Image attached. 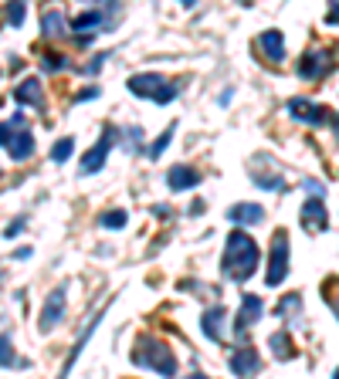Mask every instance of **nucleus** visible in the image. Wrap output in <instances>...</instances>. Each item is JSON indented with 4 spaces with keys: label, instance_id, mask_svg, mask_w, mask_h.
<instances>
[{
    "label": "nucleus",
    "instance_id": "nucleus-1",
    "mask_svg": "<svg viewBox=\"0 0 339 379\" xmlns=\"http://www.w3.org/2000/svg\"><path fill=\"white\" fill-rule=\"evenodd\" d=\"M258 261H262V251H258V244L251 241V234L231 230L228 247H224V264H221L224 278L241 285V281H248L251 274L258 271Z\"/></svg>",
    "mask_w": 339,
    "mask_h": 379
},
{
    "label": "nucleus",
    "instance_id": "nucleus-2",
    "mask_svg": "<svg viewBox=\"0 0 339 379\" xmlns=\"http://www.w3.org/2000/svg\"><path fill=\"white\" fill-rule=\"evenodd\" d=\"M133 363L143 366V369H153L160 376H177V356L160 339H139L136 352H133Z\"/></svg>",
    "mask_w": 339,
    "mask_h": 379
},
{
    "label": "nucleus",
    "instance_id": "nucleus-3",
    "mask_svg": "<svg viewBox=\"0 0 339 379\" xmlns=\"http://www.w3.org/2000/svg\"><path fill=\"white\" fill-rule=\"evenodd\" d=\"M129 91H133V95H143V98H153L156 106H170V102L177 98L180 85L150 72V75H133L129 78Z\"/></svg>",
    "mask_w": 339,
    "mask_h": 379
},
{
    "label": "nucleus",
    "instance_id": "nucleus-4",
    "mask_svg": "<svg viewBox=\"0 0 339 379\" xmlns=\"http://www.w3.org/2000/svg\"><path fill=\"white\" fill-rule=\"evenodd\" d=\"M336 68V47H329V45H316V47H309L306 55L299 58V78L302 81H323L329 72Z\"/></svg>",
    "mask_w": 339,
    "mask_h": 379
},
{
    "label": "nucleus",
    "instance_id": "nucleus-5",
    "mask_svg": "<svg viewBox=\"0 0 339 379\" xmlns=\"http://www.w3.org/2000/svg\"><path fill=\"white\" fill-rule=\"evenodd\" d=\"M285 274H289V234H285V230H275L272 254H268V274H265L268 288H278V285L285 281Z\"/></svg>",
    "mask_w": 339,
    "mask_h": 379
},
{
    "label": "nucleus",
    "instance_id": "nucleus-6",
    "mask_svg": "<svg viewBox=\"0 0 339 379\" xmlns=\"http://www.w3.org/2000/svg\"><path fill=\"white\" fill-rule=\"evenodd\" d=\"M116 139H119V129L106 125V129H102V136H99V142L85 152V159H82V173H99V169L106 166V156H109V149L116 146Z\"/></svg>",
    "mask_w": 339,
    "mask_h": 379
},
{
    "label": "nucleus",
    "instance_id": "nucleus-7",
    "mask_svg": "<svg viewBox=\"0 0 339 379\" xmlns=\"http://www.w3.org/2000/svg\"><path fill=\"white\" fill-rule=\"evenodd\" d=\"M65 305H68V295H65V285H62V288L51 291L45 298V305H41V319H38V329H41V332L58 329V322L65 319Z\"/></svg>",
    "mask_w": 339,
    "mask_h": 379
},
{
    "label": "nucleus",
    "instance_id": "nucleus-8",
    "mask_svg": "<svg viewBox=\"0 0 339 379\" xmlns=\"http://www.w3.org/2000/svg\"><path fill=\"white\" fill-rule=\"evenodd\" d=\"M289 115L299 122H306V125H326V119H329L326 106L309 102V98H292V102H289Z\"/></svg>",
    "mask_w": 339,
    "mask_h": 379
},
{
    "label": "nucleus",
    "instance_id": "nucleus-9",
    "mask_svg": "<svg viewBox=\"0 0 339 379\" xmlns=\"http://www.w3.org/2000/svg\"><path fill=\"white\" fill-rule=\"evenodd\" d=\"M329 227V213L323 207V197H309V203L302 207V230L306 234H323Z\"/></svg>",
    "mask_w": 339,
    "mask_h": 379
},
{
    "label": "nucleus",
    "instance_id": "nucleus-10",
    "mask_svg": "<svg viewBox=\"0 0 339 379\" xmlns=\"http://www.w3.org/2000/svg\"><path fill=\"white\" fill-rule=\"evenodd\" d=\"M265 315V302L258 298V295H245L241 298V312H238V319H234V332L238 335H245L255 322Z\"/></svg>",
    "mask_w": 339,
    "mask_h": 379
},
{
    "label": "nucleus",
    "instance_id": "nucleus-11",
    "mask_svg": "<svg viewBox=\"0 0 339 379\" xmlns=\"http://www.w3.org/2000/svg\"><path fill=\"white\" fill-rule=\"evenodd\" d=\"M231 373L234 376H255V373H262V356H258V349H251V346L234 349L231 352Z\"/></svg>",
    "mask_w": 339,
    "mask_h": 379
},
{
    "label": "nucleus",
    "instance_id": "nucleus-12",
    "mask_svg": "<svg viewBox=\"0 0 339 379\" xmlns=\"http://www.w3.org/2000/svg\"><path fill=\"white\" fill-rule=\"evenodd\" d=\"M7 152H11V159H14V163H24V159L34 152V132H31V129H24V125H17V132L11 129Z\"/></svg>",
    "mask_w": 339,
    "mask_h": 379
},
{
    "label": "nucleus",
    "instance_id": "nucleus-13",
    "mask_svg": "<svg viewBox=\"0 0 339 379\" xmlns=\"http://www.w3.org/2000/svg\"><path fill=\"white\" fill-rule=\"evenodd\" d=\"M167 183L173 193H180V190H194V186H201V169L187 166V163H177V166L167 173Z\"/></svg>",
    "mask_w": 339,
    "mask_h": 379
},
{
    "label": "nucleus",
    "instance_id": "nucleus-14",
    "mask_svg": "<svg viewBox=\"0 0 339 379\" xmlns=\"http://www.w3.org/2000/svg\"><path fill=\"white\" fill-rule=\"evenodd\" d=\"M258 51L265 55V61L282 64L285 61V38H282V30H265L262 38H258Z\"/></svg>",
    "mask_w": 339,
    "mask_h": 379
},
{
    "label": "nucleus",
    "instance_id": "nucleus-15",
    "mask_svg": "<svg viewBox=\"0 0 339 379\" xmlns=\"http://www.w3.org/2000/svg\"><path fill=\"white\" fill-rule=\"evenodd\" d=\"M224 319H228V308L224 305H214V308H207L201 319V332L211 339V342H221V335H224Z\"/></svg>",
    "mask_w": 339,
    "mask_h": 379
},
{
    "label": "nucleus",
    "instance_id": "nucleus-16",
    "mask_svg": "<svg viewBox=\"0 0 339 379\" xmlns=\"http://www.w3.org/2000/svg\"><path fill=\"white\" fill-rule=\"evenodd\" d=\"M228 220L238 224V227H251V224H262L265 220V210L258 203H234L231 210H228Z\"/></svg>",
    "mask_w": 339,
    "mask_h": 379
},
{
    "label": "nucleus",
    "instance_id": "nucleus-17",
    "mask_svg": "<svg viewBox=\"0 0 339 379\" xmlns=\"http://www.w3.org/2000/svg\"><path fill=\"white\" fill-rule=\"evenodd\" d=\"M68 34V21H65V14L58 11V7H48L45 14H41V38H65Z\"/></svg>",
    "mask_w": 339,
    "mask_h": 379
},
{
    "label": "nucleus",
    "instance_id": "nucleus-18",
    "mask_svg": "<svg viewBox=\"0 0 339 379\" xmlns=\"http://www.w3.org/2000/svg\"><path fill=\"white\" fill-rule=\"evenodd\" d=\"M14 98L21 106L41 108V78H24V81L14 89Z\"/></svg>",
    "mask_w": 339,
    "mask_h": 379
},
{
    "label": "nucleus",
    "instance_id": "nucleus-19",
    "mask_svg": "<svg viewBox=\"0 0 339 379\" xmlns=\"http://www.w3.org/2000/svg\"><path fill=\"white\" fill-rule=\"evenodd\" d=\"M106 312H109V305L106 308H99V312H95V319H89V329H85V332L78 335V342H75V349H72V356H68V363H65V376H68V373H72V366H75V359H78V352L85 349V342H89V335L95 332V329H99V322L106 319Z\"/></svg>",
    "mask_w": 339,
    "mask_h": 379
},
{
    "label": "nucleus",
    "instance_id": "nucleus-20",
    "mask_svg": "<svg viewBox=\"0 0 339 379\" xmlns=\"http://www.w3.org/2000/svg\"><path fill=\"white\" fill-rule=\"evenodd\" d=\"M251 176H255V183H258L262 190H285V180H282L278 173H268V169H265V156H258V166L251 169Z\"/></svg>",
    "mask_w": 339,
    "mask_h": 379
},
{
    "label": "nucleus",
    "instance_id": "nucleus-21",
    "mask_svg": "<svg viewBox=\"0 0 339 379\" xmlns=\"http://www.w3.org/2000/svg\"><path fill=\"white\" fill-rule=\"evenodd\" d=\"M268 349L275 352V359H295V342L289 332H275L268 339Z\"/></svg>",
    "mask_w": 339,
    "mask_h": 379
},
{
    "label": "nucleus",
    "instance_id": "nucleus-22",
    "mask_svg": "<svg viewBox=\"0 0 339 379\" xmlns=\"http://www.w3.org/2000/svg\"><path fill=\"white\" fill-rule=\"evenodd\" d=\"M99 24H106V17L99 14V11H85V14H78L68 28L78 30V34H85V30H99Z\"/></svg>",
    "mask_w": 339,
    "mask_h": 379
},
{
    "label": "nucleus",
    "instance_id": "nucleus-23",
    "mask_svg": "<svg viewBox=\"0 0 339 379\" xmlns=\"http://www.w3.org/2000/svg\"><path fill=\"white\" fill-rule=\"evenodd\" d=\"M14 366H28L24 359H17L11 335H0V369H14Z\"/></svg>",
    "mask_w": 339,
    "mask_h": 379
},
{
    "label": "nucleus",
    "instance_id": "nucleus-24",
    "mask_svg": "<svg viewBox=\"0 0 339 379\" xmlns=\"http://www.w3.org/2000/svg\"><path fill=\"white\" fill-rule=\"evenodd\" d=\"M99 224L106 230H119V227H126L129 224V213L126 210H106L102 217H99Z\"/></svg>",
    "mask_w": 339,
    "mask_h": 379
},
{
    "label": "nucleus",
    "instance_id": "nucleus-25",
    "mask_svg": "<svg viewBox=\"0 0 339 379\" xmlns=\"http://www.w3.org/2000/svg\"><path fill=\"white\" fill-rule=\"evenodd\" d=\"M72 152H75V139H58V142L51 146V159H55V163H68Z\"/></svg>",
    "mask_w": 339,
    "mask_h": 379
},
{
    "label": "nucleus",
    "instance_id": "nucleus-26",
    "mask_svg": "<svg viewBox=\"0 0 339 379\" xmlns=\"http://www.w3.org/2000/svg\"><path fill=\"white\" fill-rule=\"evenodd\" d=\"M24 11H28L24 0H11V4H7V24H11V28H21V24H24Z\"/></svg>",
    "mask_w": 339,
    "mask_h": 379
},
{
    "label": "nucleus",
    "instance_id": "nucleus-27",
    "mask_svg": "<svg viewBox=\"0 0 339 379\" xmlns=\"http://www.w3.org/2000/svg\"><path fill=\"white\" fill-rule=\"evenodd\" d=\"M323 295H326V302H329V308L336 312V319H339V278H329L323 285Z\"/></svg>",
    "mask_w": 339,
    "mask_h": 379
},
{
    "label": "nucleus",
    "instance_id": "nucleus-28",
    "mask_svg": "<svg viewBox=\"0 0 339 379\" xmlns=\"http://www.w3.org/2000/svg\"><path fill=\"white\" fill-rule=\"evenodd\" d=\"M173 132H177V125H170L167 132H163V136H160V139L153 142V146H150V159H160V156H163V149L170 146V139H173Z\"/></svg>",
    "mask_w": 339,
    "mask_h": 379
},
{
    "label": "nucleus",
    "instance_id": "nucleus-29",
    "mask_svg": "<svg viewBox=\"0 0 339 379\" xmlns=\"http://www.w3.org/2000/svg\"><path fill=\"white\" fill-rule=\"evenodd\" d=\"M299 308H302V298H299V295H289V298H282V302H278V315H282V319H289V315H295Z\"/></svg>",
    "mask_w": 339,
    "mask_h": 379
},
{
    "label": "nucleus",
    "instance_id": "nucleus-30",
    "mask_svg": "<svg viewBox=\"0 0 339 379\" xmlns=\"http://www.w3.org/2000/svg\"><path fill=\"white\" fill-rule=\"evenodd\" d=\"M65 64H68V58H62V55H48V58H45L48 72H58V68H65Z\"/></svg>",
    "mask_w": 339,
    "mask_h": 379
},
{
    "label": "nucleus",
    "instance_id": "nucleus-31",
    "mask_svg": "<svg viewBox=\"0 0 339 379\" xmlns=\"http://www.w3.org/2000/svg\"><path fill=\"white\" fill-rule=\"evenodd\" d=\"M302 186H306L309 197H323V183H319V180H306Z\"/></svg>",
    "mask_w": 339,
    "mask_h": 379
},
{
    "label": "nucleus",
    "instance_id": "nucleus-32",
    "mask_svg": "<svg viewBox=\"0 0 339 379\" xmlns=\"http://www.w3.org/2000/svg\"><path fill=\"white\" fill-rule=\"evenodd\" d=\"M24 224H28V220L21 217V220H14V224H7V230H4V234H7V237H17V234L24 230Z\"/></svg>",
    "mask_w": 339,
    "mask_h": 379
},
{
    "label": "nucleus",
    "instance_id": "nucleus-33",
    "mask_svg": "<svg viewBox=\"0 0 339 379\" xmlns=\"http://www.w3.org/2000/svg\"><path fill=\"white\" fill-rule=\"evenodd\" d=\"M326 24H339V0H329V17Z\"/></svg>",
    "mask_w": 339,
    "mask_h": 379
},
{
    "label": "nucleus",
    "instance_id": "nucleus-34",
    "mask_svg": "<svg viewBox=\"0 0 339 379\" xmlns=\"http://www.w3.org/2000/svg\"><path fill=\"white\" fill-rule=\"evenodd\" d=\"M89 98H99V89H82L75 95V102H89Z\"/></svg>",
    "mask_w": 339,
    "mask_h": 379
},
{
    "label": "nucleus",
    "instance_id": "nucleus-35",
    "mask_svg": "<svg viewBox=\"0 0 339 379\" xmlns=\"http://www.w3.org/2000/svg\"><path fill=\"white\" fill-rule=\"evenodd\" d=\"M11 129H14L11 122H0V146H7V139H11Z\"/></svg>",
    "mask_w": 339,
    "mask_h": 379
},
{
    "label": "nucleus",
    "instance_id": "nucleus-36",
    "mask_svg": "<svg viewBox=\"0 0 339 379\" xmlns=\"http://www.w3.org/2000/svg\"><path fill=\"white\" fill-rule=\"evenodd\" d=\"M102 61H106V55H99V58H92V61H89V68H85V75H95V72L102 68Z\"/></svg>",
    "mask_w": 339,
    "mask_h": 379
},
{
    "label": "nucleus",
    "instance_id": "nucleus-37",
    "mask_svg": "<svg viewBox=\"0 0 339 379\" xmlns=\"http://www.w3.org/2000/svg\"><path fill=\"white\" fill-rule=\"evenodd\" d=\"M204 210V200H194V203H190V213H194V217H197V213Z\"/></svg>",
    "mask_w": 339,
    "mask_h": 379
},
{
    "label": "nucleus",
    "instance_id": "nucleus-38",
    "mask_svg": "<svg viewBox=\"0 0 339 379\" xmlns=\"http://www.w3.org/2000/svg\"><path fill=\"white\" fill-rule=\"evenodd\" d=\"M153 210H156V217H163V220L170 217V207H163V203H160V207H153Z\"/></svg>",
    "mask_w": 339,
    "mask_h": 379
},
{
    "label": "nucleus",
    "instance_id": "nucleus-39",
    "mask_svg": "<svg viewBox=\"0 0 339 379\" xmlns=\"http://www.w3.org/2000/svg\"><path fill=\"white\" fill-rule=\"evenodd\" d=\"M180 4H184V7H197V0H180Z\"/></svg>",
    "mask_w": 339,
    "mask_h": 379
},
{
    "label": "nucleus",
    "instance_id": "nucleus-40",
    "mask_svg": "<svg viewBox=\"0 0 339 379\" xmlns=\"http://www.w3.org/2000/svg\"><path fill=\"white\" fill-rule=\"evenodd\" d=\"M336 139H339V119H336Z\"/></svg>",
    "mask_w": 339,
    "mask_h": 379
},
{
    "label": "nucleus",
    "instance_id": "nucleus-41",
    "mask_svg": "<svg viewBox=\"0 0 339 379\" xmlns=\"http://www.w3.org/2000/svg\"><path fill=\"white\" fill-rule=\"evenodd\" d=\"M0 285H4V271H0Z\"/></svg>",
    "mask_w": 339,
    "mask_h": 379
},
{
    "label": "nucleus",
    "instance_id": "nucleus-42",
    "mask_svg": "<svg viewBox=\"0 0 339 379\" xmlns=\"http://www.w3.org/2000/svg\"><path fill=\"white\" fill-rule=\"evenodd\" d=\"M336 379H339V369H336Z\"/></svg>",
    "mask_w": 339,
    "mask_h": 379
}]
</instances>
